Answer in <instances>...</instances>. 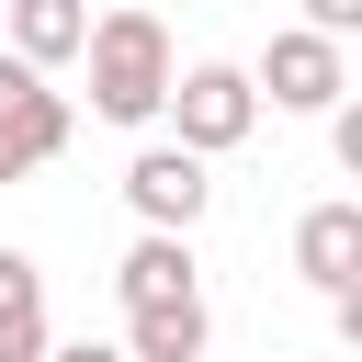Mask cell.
<instances>
[{
	"mask_svg": "<svg viewBox=\"0 0 362 362\" xmlns=\"http://www.w3.org/2000/svg\"><path fill=\"white\" fill-rule=\"evenodd\" d=\"M170 90H181L170 23H158L147 0H136V11H102V34H90V113H102V124H158Z\"/></svg>",
	"mask_w": 362,
	"mask_h": 362,
	"instance_id": "1",
	"label": "cell"
},
{
	"mask_svg": "<svg viewBox=\"0 0 362 362\" xmlns=\"http://www.w3.org/2000/svg\"><path fill=\"white\" fill-rule=\"evenodd\" d=\"M68 136H79V113H68V90H45V68L0 45V192H11L23 170H45V158H57Z\"/></svg>",
	"mask_w": 362,
	"mask_h": 362,
	"instance_id": "2",
	"label": "cell"
},
{
	"mask_svg": "<svg viewBox=\"0 0 362 362\" xmlns=\"http://www.w3.org/2000/svg\"><path fill=\"white\" fill-rule=\"evenodd\" d=\"M170 124L192 158H226L249 124H260V68H226V57H192L181 90H170Z\"/></svg>",
	"mask_w": 362,
	"mask_h": 362,
	"instance_id": "3",
	"label": "cell"
},
{
	"mask_svg": "<svg viewBox=\"0 0 362 362\" xmlns=\"http://www.w3.org/2000/svg\"><path fill=\"white\" fill-rule=\"evenodd\" d=\"M124 204H136V226L192 238V226H204V204H215V181H204V158L170 136V147H136V158H124Z\"/></svg>",
	"mask_w": 362,
	"mask_h": 362,
	"instance_id": "4",
	"label": "cell"
},
{
	"mask_svg": "<svg viewBox=\"0 0 362 362\" xmlns=\"http://www.w3.org/2000/svg\"><path fill=\"white\" fill-rule=\"evenodd\" d=\"M260 90H272L283 113H339L351 68H339V45H328V34H305V23H294V34H272V45H260Z\"/></svg>",
	"mask_w": 362,
	"mask_h": 362,
	"instance_id": "5",
	"label": "cell"
},
{
	"mask_svg": "<svg viewBox=\"0 0 362 362\" xmlns=\"http://www.w3.org/2000/svg\"><path fill=\"white\" fill-rule=\"evenodd\" d=\"M294 272L339 305V294L362 283V204H305V215H294Z\"/></svg>",
	"mask_w": 362,
	"mask_h": 362,
	"instance_id": "6",
	"label": "cell"
},
{
	"mask_svg": "<svg viewBox=\"0 0 362 362\" xmlns=\"http://www.w3.org/2000/svg\"><path fill=\"white\" fill-rule=\"evenodd\" d=\"M113 294H124V317H136V305H192V294H204V283H192V238H158V226H147V238L113 260Z\"/></svg>",
	"mask_w": 362,
	"mask_h": 362,
	"instance_id": "7",
	"label": "cell"
},
{
	"mask_svg": "<svg viewBox=\"0 0 362 362\" xmlns=\"http://www.w3.org/2000/svg\"><path fill=\"white\" fill-rule=\"evenodd\" d=\"M90 11L79 0H11V57H34V68H57V57H90Z\"/></svg>",
	"mask_w": 362,
	"mask_h": 362,
	"instance_id": "8",
	"label": "cell"
},
{
	"mask_svg": "<svg viewBox=\"0 0 362 362\" xmlns=\"http://www.w3.org/2000/svg\"><path fill=\"white\" fill-rule=\"evenodd\" d=\"M204 339H215L204 294H192V305H136V317H124V351H136V362H204Z\"/></svg>",
	"mask_w": 362,
	"mask_h": 362,
	"instance_id": "9",
	"label": "cell"
},
{
	"mask_svg": "<svg viewBox=\"0 0 362 362\" xmlns=\"http://www.w3.org/2000/svg\"><path fill=\"white\" fill-rule=\"evenodd\" d=\"M0 362H57V339H45V305H0Z\"/></svg>",
	"mask_w": 362,
	"mask_h": 362,
	"instance_id": "10",
	"label": "cell"
},
{
	"mask_svg": "<svg viewBox=\"0 0 362 362\" xmlns=\"http://www.w3.org/2000/svg\"><path fill=\"white\" fill-rule=\"evenodd\" d=\"M0 305H45V272H34L23 249H0Z\"/></svg>",
	"mask_w": 362,
	"mask_h": 362,
	"instance_id": "11",
	"label": "cell"
},
{
	"mask_svg": "<svg viewBox=\"0 0 362 362\" xmlns=\"http://www.w3.org/2000/svg\"><path fill=\"white\" fill-rule=\"evenodd\" d=\"M328 147H339V170L362 181V102H339V113H328Z\"/></svg>",
	"mask_w": 362,
	"mask_h": 362,
	"instance_id": "12",
	"label": "cell"
},
{
	"mask_svg": "<svg viewBox=\"0 0 362 362\" xmlns=\"http://www.w3.org/2000/svg\"><path fill=\"white\" fill-rule=\"evenodd\" d=\"M305 34H328V45L362 34V0H305Z\"/></svg>",
	"mask_w": 362,
	"mask_h": 362,
	"instance_id": "13",
	"label": "cell"
},
{
	"mask_svg": "<svg viewBox=\"0 0 362 362\" xmlns=\"http://www.w3.org/2000/svg\"><path fill=\"white\" fill-rule=\"evenodd\" d=\"M57 362H136L124 339H57Z\"/></svg>",
	"mask_w": 362,
	"mask_h": 362,
	"instance_id": "14",
	"label": "cell"
},
{
	"mask_svg": "<svg viewBox=\"0 0 362 362\" xmlns=\"http://www.w3.org/2000/svg\"><path fill=\"white\" fill-rule=\"evenodd\" d=\"M328 317H339V351H362V283H351V294H339Z\"/></svg>",
	"mask_w": 362,
	"mask_h": 362,
	"instance_id": "15",
	"label": "cell"
},
{
	"mask_svg": "<svg viewBox=\"0 0 362 362\" xmlns=\"http://www.w3.org/2000/svg\"><path fill=\"white\" fill-rule=\"evenodd\" d=\"M339 362H362V351H339Z\"/></svg>",
	"mask_w": 362,
	"mask_h": 362,
	"instance_id": "16",
	"label": "cell"
},
{
	"mask_svg": "<svg viewBox=\"0 0 362 362\" xmlns=\"http://www.w3.org/2000/svg\"><path fill=\"white\" fill-rule=\"evenodd\" d=\"M0 23H11V0H0Z\"/></svg>",
	"mask_w": 362,
	"mask_h": 362,
	"instance_id": "17",
	"label": "cell"
}]
</instances>
